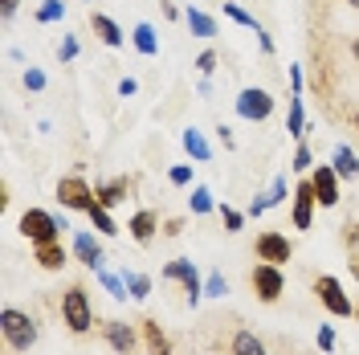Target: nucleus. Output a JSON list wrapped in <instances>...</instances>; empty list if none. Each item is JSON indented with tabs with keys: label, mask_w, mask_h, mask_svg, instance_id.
<instances>
[{
	"label": "nucleus",
	"mask_w": 359,
	"mask_h": 355,
	"mask_svg": "<svg viewBox=\"0 0 359 355\" xmlns=\"http://www.w3.org/2000/svg\"><path fill=\"white\" fill-rule=\"evenodd\" d=\"M69 225L62 217H53L49 208H25L21 213V237L33 245H45V241H62Z\"/></svg>",
	"instance_id": "obj_1"
},
{
	"label": "nucleus",
	"mask_w": 359,
	"mask_h": 355,
	"mask_svg": "<svg viewBox=\"0 0 359 355\" xmlns=\"http://www.w3.org/2000/svg\"><path fill=\"white\" fill-rule=\"evenodd\" d=\"M0 331H4V343H8L13 351H29V347L37 343V323L25 311H17V307H4V311H0Z\"/></svg>",
	"instance_id": "obj_2"
},
{
	"label": "nucleus",
	"mask_w": 359,
	"mask_h": 355,
	"mask_svg": "<svg viewBox=\"0 0 359 355\" xmlns=\"http://www.w3.org/2000/svg\"><path fill=\"white\" fill-rule=\"evenodd\" d=\"M62 323L74 335H86L94 327V307H90V294L82 286H69L62 294Z\"/></svg>",
	"instance_id": "obj_3"
},
{
	"label": "nucleus",
	"mask_w": 359,
	"mask_h": 355,
	"mask_svg": "<svg viewBox=\"0 0 359 355\" xmlns=\"http://www.w3.org/2000/svg\"><path fill=\"white\" fill-rule=\"evenodd\" d=\"M314 294H318L323 311L335 314V319H351V314H355V302L347 298L343 282H339V278H331V274H318V278H314Z\"/></svg>",
	"instance_id": "obj_4"
},
{
	"label": "nucleus",
	"mask_w": 359,
	"mask_h": 355,
	"mask_svg": "<svg viewBox=\"0 0 359 355\" xmlns=\"http://www.w3.org/2000/svg\"><path fill=\"white\" fill-rule=\"evenodd\" d=\"M159 278H163V282H180V286H184V294H188V307H201L204 282H201V269H196V262L176 257V262H168V266H163V274H159Z\"/></svg>",
	"instance_id": "obj_5"
},
{
	"label": "nucleus",
	"mask_w": 359,
	"mask_h": 355,
	"mask_svg": "<svg viewBox=\"0 0 359 355\" xmlns=\"http://www.w3.org/2000/svg\"><path fill=\"white\" fill-rule=\"evenodd\" d=\"M233 107H237V114H241L245 123H266L269 114H273V94H269L266 86H245L233 98Z\"/></svg>",
	"instance_id": "obj_6"
},
{
	"label": "nucleus",
	"mask_w": 359,
	"mask_h": 355,
	"mask_svg": "<svg viewBox=\"0 0 359 355\" xmlns=\"http://www.w3.org/2000/svg\"><path fill=\"white\" fill-rule=\"evenodd\" d=\"M249 286H253V294H257L262 302H278V298L286 294V274H282V266L257 262V269L249 274Z\"/></svg>",
	"instance_id": "obj_7"
},
{
	"label": "nucleus",
	"mask_w": 359,
	"mask_h": 355,
	"mask_svg": "<svg viewBox=\"0 0 359 355\" xmlns=\"http://www.w3.org/2000/svg\"><path fill=\"white\" fill-rule=\"evenodd\" d=\"M57 200H62V208L90 213V208H94V200H98V192H94L82 176H62V180H57Z\"/></svg>",
	"instance_id": "obj_8"
},
{
	"label": "nucleus",
	"mask_w": 359,
	"mask_h": 355,
	"mask_svg": "<svg viewBox=\"0 0 359 355\" xmlns=\"http://www.w3.org/2000/svg\"><path fill=\"white\" fill-rule=\"evenodd\" d=\"M253 253H257V262H269V266H286L294 257V245L286 233H278V229H266L257 245H253Z\"/></svg>",
	"instance_id": "obj_9"
},
{
	"label": "nucleus",
	"mask_w": 359,
	"mask_h": 355,
	"mask_svg": "<svg viewBox=\"0 0 359 355\" xmlns=\"http://www.w3.org/2000/svg\"><path fill=\"white\" fill-rule=\"evenodd\" d=\"M314 208H318V196H314V184L311 180H298L294 184V204H290V221L298 233H306L314 225Z\"/></svg>",
	"instance_id": "obj_10"
},
{
	"label": "nucleus",
	"mask_w": 359,
	"mask_h": 355,
	"mask_svg": "<svg viewBox=\"0 0 359 355\" xmlns=\"http://www.w3.org/2000/svg\"><path fill=\"white\" fill-rule=\"evenodd\" d=\"M339 172L335 163H318V168H311V184H314V196H318V204L323 208H335L339 200H343V192H339Z\"/></svg>",
	"instance_id": "obj_11"
},
{
	"label": "nucleus",
	"mask_w": 359,
	"mask_h": 355,
	"mask_svg": "<svg viewBox=\"0 0 359 355\" xmlns=\"http://www.w3.org/2000/svg\"><path fill=\"white\" fill-rule=\"evenodd\" d=\"M90 29H94V37L107 45V49H123V45H127V37H123L118 21H111L107 13H90Z\"/></svg>",
	"instance_id": "obj_12"
},
{
	"label": "nucleus",
	"mask_w": 359,
	"mask_h": 355,
	"mask_svg": "<svg viewBox=\"0 0 359 355\" xmlns=\"http://www.w3.org/2000/svg\"><path fill=\"white\" fill-rule=\"evenodd\" d=\"M102 335H107V343H111L118 355H135V347H139V339H135V327L118 323V319H111V323L102 327Z\"/></svg>",
	"instance_id": "obj_13"
},
{
	"label": "nucleus",
	"mask_w": 359,
	"mask_h": 355,
	"mask_svg": "<svg viewBox=\"0 0 359 355\" xmlns=\"http://www.w3.org/2000/svg\"><path fill=\"white\" fill-rule=\"evenodd\" d=\"M74 257L86 269H102V241L90 233H74Z\"/></svg>",
	"instance_id": "obj_14"
},
{
	"label": "nucleus",
	"mask_w": 359,
	"mask_h": 355,
	"mask_svg": "<svg viewBox=\"0 0 359 355\" xmlns=\"http://www.w3.org/2000/svg\"><path fill=\"white\" fill-rule=\"evenodd\" d=\"M127 233H131L139 245H147L159 233V213H151V208H139L131 221H127Z\"/></svg>",
	"instance_id": "obj_15"
},
{
	"label": "nucleus",
	"mask_w": 359,
	"mask_h": 355,
	"mask_svg": "<svg viewBox=\"0 0 359 355\" xmlns=\"http://www.w3.org/2000/svg\"><path fill=\"white\" fill-rule=\"evenodd\" d=\"M33 257L41 269H66L69 257H66V245L62 241H45V245H33Z\"/></svg>",
	"instance_id": "obj_16"
},
{
	"label": "nucleus",
	"mask_w": 359,
	"mask_h": 355,
	"mask_svg": "<svg viewBox=\"0 0 359 355\" xmlns=\"http://www.w3.org/2000/svg\"><path fill=\"white\" fill-rule=\"evenodd\" d=\"M131 45H135V53H143V58H156L159 53V33H156V25L151 21H139L131 29Z\"/></svg>",
	"instance_id": "obj_17"
},
{
	"label": "nucleus",
	"mask_w": 359,
	"mask_h": 355,
	"mask_svg": "<svg viewBox=\"0 0 359 355\" xmlns=\"http://www.w3.org/2000/svg\"><path fill=\"white\" fill-rule=\"evenodd\" d=\"M180 143H184V152L196 159V163H208V159H212V143H208L204 131H196V127H188V131L180 135Z\"/></svg>",
	"instance_id": "obj_18"
},
{
	"label": "nucleus",
	"mask_w": 359,
	"mask_h": 355,
	"mask_svg": "<svg viewBox=\"0 0 359 355\" xmlns=\"http://www.w3.org/2000/svg\"><path fill=\"white\" fill-rule=\"evenodd\" d=\"M94 192H98V204H107V208H118L127 192H131V180H107V184H94Z\"/></svg>",
	"instance_id": "obj_19"
},
{
	"label": "nucleus",
	"mask_w": 359,
	"mask_h": 355,
	"mask_svg": "<svg viewBox=\"0 0 359 355\" xmlns=\"http://www.w3.org/2000/svg\"><path fill=\"white\" fill-rule=\"evenodd\" d=\"M229 351L233 355H266V343L257 339V335L241 327V331H233V343H229Z\"/></svg>",
	"instance_id": "obj_20"
},
{
	"label": "nucleus",
	"mask_w": 359,
	"mask_h": 355,
	"mask_svg": "<svg viewBox=\"0 0 359 355\" xmlns=\"http://www.w3.org/2000/svg\"><path fill=\"white\" fill-rule=\"evenodd\" d=\"M184 21H188V29H192L196 37H204V41H208V37H217V17H208L204 8H188V13H184Z\"/></svg>",
	"instance_id": "obj_21"
},
{
	"label": "nucleus",
	"mask_w": 359,
	"mask_h": 355,
	"mask_svg": "<svg viewBox=\"0 0 359 355\" xmlns=\"http://www.w3.org/2000/svg\"><path fill=\"white\" fill-rule=\"evenodd\" d=\"M331 163H335V172L343 180H355L359 176V156L347 147V143H339V147H335V159H331Z\"/></svg>",
	"instance_id": "obj_22"
},
{
	"label": "nucleus",
	"mask_w": 359,
	"mask_h": 355,
	"mask_svg": "<svg viewBox=\"0 0 359 355\" xmlns=\"http://www.w3.org/2000/svg\"><path fill=\"white\" fill-rule=\"evenodd\" d=\"M118 274H123V282H127V294H131L135 302H143V298H147V294H151V278H147V274H139V269H118Z\"/></svg>",
	"instance_id": "obj_23"
},
{
	"label": "nucleus",
	"mask_w": 359,
	"mask_h": 355,
	"mask_svg": "<svg viewBox=\"0 0 359 355\" xmlns=\"http://www.w3.org/2000/svg\"><path fill=\"white\" fill-rule=\"evenodd\" d=\"M286 131L294 139L306 135V107H302V94H290V114H286Z\"/></svg>",
	"instance_id": "obj_24"
},
{
	"label": "nucleus",
	"mask_w": 359,
	"mask_h": 355,
	"mask_svg": "<svg viewBox=\"0 0 359 355\" xmlns=\"http://www.w3.org/2000/svg\"><path fill=\"white\" fill-rule=\"evenodd\" d=\"M86 217H90V225H94L102 237H114V233H118V225H114V217H111V208H107V204H98V200H94V208H90Z\"/></svg>",
	"instance_id": "obj_25"
},
{
	"label": "nucleus",
	"mask_w": 359,
	"mask_h": 355,
	"mask_svg": "<svg viewBox=\"0 0 359 355\" xmlns=\"http://www.w3.org/2000/svg\"><path fill=\"white\" fill-rule=\"evenodd\" d=\"M94 278L102 282V290H107L111 298H118V302H123V298H131V294H127V282H123V274H111V269L102 266V269H94Z\"/></svg>",
	"instance_id": "obj_26"
},
{
	"label": "nucleus",
	"mask_w": 359,
	"mask_h": 355,
	"mask_svg": "<svg viewBox=\"0 0 359 355\" xmlns=\"http://www.w3.org/2000/svg\"><path fill=\"white\" fill-rule=\"evenodd\" d=\"M188 208H192V217H208V213L217 208V200H212V192H208L204 184H196L192 196H188Z\"/></svg>",
	"instance_id": "obj_27"
},
{
	"label": "nucleus",
	"mask_w": 359,
	"mask_h": 355,
	"mask_svg": "<svg viewBox=\"0 0 359 355\" xmlns=\"http://www.w3.org/2000/svg\"><path fill=\"white\" fill-rule=\"evenodd\" d=\"M33 17H37V25H57L66 17V0H41Z\"/></svg>",
	"instance_id": "obj_28"
},
{
	"label": "nucleus",
	"mask_w": 359,
	"mask_h": 355,
	"mask_svg": "<svg viewBox=\"0 0 359 355\" xmlns=\"http://www.w3.org/2000/svg\"><path fill=\"white\" fill-rule=\"evenodd\" d=\"M143 335H147V347H151V355H172V343H168V335L159 331V323H143Z\"/></svg>",
	"instance_id": "obj_29"
},
{
	"label": "nucleus",
	"mask_w": 359,
	"mask_h": 355,
	"mask_svg": "<svg viewBox=\"0 0 359 355\" xmlns=\"http://www.w3.org/2000/svg\"><path fill=\"white\" fill-rule=\"evenodd\" d=\"M224 17H229V21H237V25H245V29H253V33L262 29V25H257V17H253V13H245L237 0H224Z\"/></svg>",
	"instance_id": "obj_30"
},
{
	"label": "nucleus",
	"mask_w": 359,
	"mask_h": 355,
	"mask_svg": "<svg viewBox=\"0 0 359 355\" xmlns=\"http://www.w3.org/2000/svg\"><path fill=\"white\" fill-rule=\"evenodd\" d=\"M311 168H314L311 143H302V139H298V147H294V159H290V172H311Z\"/></svg>",
	"instance_id": "obj_31"
},
{
	"label": "nucleus",
	"mask_w": 359,
	"mask_h": 355,
	"mask_svg": "<svg viewBox=\"0 0 359 355\" xmlns=\"http://www.w3.org/2000/svg\"><path fill=\"white\" fill-rule=\"evenodd\" d=\"M224 294H229V278L212 269V274L204 278V298H224Z\"/></svg>",
	"instance_id": "obj_32"
},
{
	"label": "nucleus",
	"mask_w": 359,
	"mask_h": 355,
	"mask_svg": "<svg viewBox=\"0 0 359 355\" xmlns=\"http://www.w3.org/2000/svg\"><path fill=\"white\" fill-rule=\"evenodd\" d=\"M45 86H49V78H45V69H37V66H25V90H33V94H41Z\"/></svg>",
	"instance_id": "obj_33"
},
{
	"label": "nucleus",
	"mask_w": 359,
	"mask_h": 355,
	"mask_svg": "<svg viewBox=\"0 0 359 355\" xmlns=\"http://www.w3.org/2000/svg\"><path fill=\"white\" fill-rule=\"evenodd\" d=\"M168 180H172L176 188H188V184H192V163H172V168H168Z\"/></svg>",
	"instance_id": "obj_34"
},
{
	"label": "nucleus",
	"mask_w": 359,
	"mask_h": 355,
	"mask_svg": "<svg viewBox=\"0 0 359 355\" xmlns=\"http://www.w3.org/2000/svg\"><path fill=\"white\" fill-rule=\"evenodd\" d=\"M221 217H224V233H241V225H245V213H237V208L221 204Z\"/></svg>",
	"instance_id": "obj_35"
},
{
	"label": "nucleus",
	"mask_w": 359,
	"mask_h": 355,
	"mask_svg": "<svg viewBox=\"0 0 359 355\" xmlns=\"http://www.w3.org/2000/svg\"><path fill=\"white\" fill-rule=\"evenodd\" d=\"M286 192H290L286 176H273V184H269V208H273V204H282V200H286Z\"/></svg>",
	"instance_id": "obj_36"
},
{
	"label": "nucleus",
	"mask_w": 359,
	"mask_h": 355,
	"mask_svg": "<svg viewBox=\"0 0 359 355\" xmlns=\"http://www.w3.org/2000/svg\"><path fill=\"white\" fill-rule=\"evenodd\" d=\"M78 49H82V45H78V37H74V33H66V37H62V49H57V58H62V62H74V58H78Z\"/></svg>",
	"instance_id": "obj_37"
},
{
	"label": "nucleus",
	"mask_w": 359,
	"mask_h": 355,
	"mask_svg": "<svg viewBox=\"0 0 359 355\" xmlns=\"http://www.w3.org/2000/svg\"><path fill=\"white\" fill-rule=\"evenodd\" d=\"M314 343H318L323 351H335V327H327V323H323V327L314 331Z\"/></svg>",
	"instance_id": "obj_38"
},
{
	"label": "nucleus",
	"mask_w": 359,
	"mask_h": 355,
	"mask_svg": "<svg viewBox=\"0 0 359 355\" xmlns=\"http://www.w3.org/2000/svg\"><path fill=\"white\" fill-rule=\"evenodd\" d=\"M196 69H201L204 78H208V74H212V69H217V49H204L201 58H196Z\"/></svg>",
	"instance_id": "obj_39"
},
{
	"label": "nucleus",
	"mask_w": 359,
	"mask_h": 355,
	"mask_svg": "<svg viewBox=\"0 0 359 355\" xmlns=\"http://www.w3.org/2000/svg\"><path fill=\"white\" fill-rule=\"evenodd\" d=\"M266 208H269V192H257V196L249 200V217H262Z\"/></svg>",
	"instance_id": "obj_40"
},
{
	"label": "nucleus",
	"mask_w": 359,
	"mask_h": 355,
	"mask_svg": "<svg viewBox=\"0 0 359 355\" xmlns=\"http://www.w3.org/2000/svg\"><path fill=\"white\" fill-rule=\"evenodd\" d=\"M306 82H302V66H290V94H302Z\"/></svg>",
	"instance_id": "obj_41"
},
{
	"label": "nucleus",
	"mask_w": 359,
	"mask_h": 355,
	"mask_svg": "<svg viewBox=\"0 0 359 355\" xmlns=\"http://www.w3.org/2000/svg\"><path fill=\"white\" fill-rule=\"evenodd\" d=\"M135 90H139V82H135V78H123V82H118V98H131Z\"/></svg>",
	"instance_id": "obj_42"
},
{
	"label": "nucleus",
	"mask_w": 359,
	"mask_h": 355,
	"mask_svg": "<svg viewBox=\"0 0 359 355\" xmlns=\"http://www.w3.org/2000/svg\"><path fill=\"white\" fill-rule=\"evenodd\" d=\"M217 139H221L224 147H237V139H233V127H224V123L217 127Z\"/></svg>",
	"instance_id": "obj_43"
},
{
	"label": "nucleus",
	"mask_w": 359,
	"mask_h": 355,
	"mask_svg": "<svg viewBox=\"0 0 359 355\" xmlns=\"http://www.w3.org/2000/svg\"><path fill=\"white\" fill-rule=\"evenodd\" d=\"M257 45H262V53H273V37H269L266 29H257Z\"/></svg>",
	"instance_id": "obj_44"
},
{
	"label": "nucleus",
	"mask_w": 359,
	"mask_h": 355,
	"mask_svg": "<svg viewBox=\"0 0 359 355\" xmlns=\"http://www.w3.org/2000/svg\"><path fill=\"white\" fill-rule=\"evenodd\" d=\"M347 269L355 274V282H359V249H351V257H347Z\"/></svg>",
	"instance_id": "obj_45"
},
{
	"label": "nucleus",
	"mask_w": 359,
	"mask_h": 355,
	"mask_svg": "<svg viewBox=\"0 0 359 355\" xmlns=\"http://www.w3.org/2000/svg\"><path fill=\"white\" fill-rule=\"evenodd\" d=\"M17 4H21V0H0V13H4V17H13V13H17Z\"/></svg>",
	"instance_id": "obj_46"
},
{
	"label": "nucleus",
	"mask_w": 359,
	"mask_h": 355,
	"mask_svg": "<svg viewBox=\"0 0 359 355\" xmlns=\"http://www.w3.org/2000/svg\"><path fill=\"white\" fill-rule=\"evenodd\" d=\"M180 229H184V221H163V233H168V237H176Z\"/></svg>",
	"instance_id": "obj_47"
},
{
	"label": "nucleus",
	"mask_w": 359,
	"mask_h": 355,
	"mask_svg": "<svg viewBox=\"0 0 359 355\" xmlns=\"http://www.w3.org/2000/svg\"><path fill=\"white\" fill-rule=\"evenodd\" d=\"M351 49H355V62H359V37H355V45H351Z\"/></svg>",
	"instance_id": "obj_48"
},
{
	"label": "nucleus",
	"mask_w": 359,
	"mask_h": 355,
	"mask_svg": "<svg viewBox=\"0 0 359 355\" xmlns=\"http://www.w3.org/2000/svg\"><path fill=\"white\" fill-rule=\"evenodd\" d=\"M347 4H351V8H359V0H347Z\"/></svg>",
	"instance_id": "obj_49"
},
{
	"label": "nucleus",
	"mask_w": 359,
	"mask_h": 355,
	"mask_svg": "<svg viewBox=\"0 0 359 355\" xmlns=\"http://www.w3.org/2000/svg\"><path fill=\"white\" fill-rule=\"evenodd\" d=\"M355 323H359V302H355Z\"/></svg>",
	"instance_id": "obj_50"
},
{
	"label": "nucleus",
	"mask_w": 359,
	"mask_h": 355,
	"mask_svg": "<svg viewBox=\"0 0 359 355\" xmlns=\"http://www.w3.org/2000/svg\"><path fill=\"white\" fill-rule=\"evenodd\" d=\"M355 131H359V111H355Z\"/></svg>",
	"instance_id": "obj_51"
}]
</instances>
